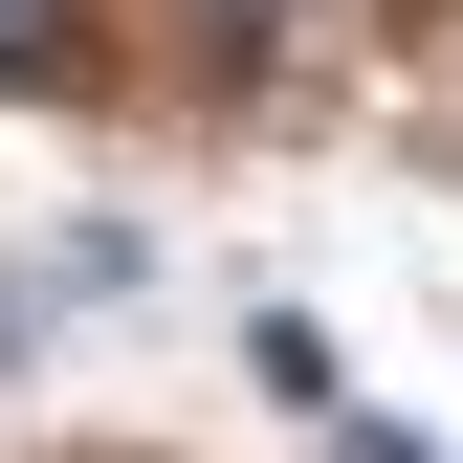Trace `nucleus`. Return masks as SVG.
<instances>
[{
	"instance_id": "f03ea898",
	"label": "nucleus",
	"mask_w": 463,
	"mask_h": 463,
	"mask_svg": "<svg viewBox=\"0 0 463 463\" xmlns=\"http://www.w3.org/2000/svg\"><path fill=\"white\" fill-rule=\"evenodd\" d=\"M0 67H67V0H0Z\"/></svg>"
},
{
	"instance_id": "7ed1b4c3",
	"label": "nucleus",
	"mask_w": 463,
	"mask_h": 463,
	"mask_svg": "<svg viewBox=\"0 0 463 463\" xmlns=\"http://www.w3.org/2000/svg\"><path fill=\"white\" fill-rule=\"evenodd\" d=\"M23 354H44V287H0V375H23Z\"/></svg>"
},
{
	"instance_id": "f257e3e1",
	"label": "nucleus",
	"mask_w": 463,
	"mask_h": 463,
	"mask_svg": "<svg viewBox=\"0 0 463 463\" xmlns=\"http://www.w3.org/2000/svg\"><path fill=\"white\" fill-rule=\"evenodd\" d=\"M331 463H441L420 420H375V397H354V420H331Z\"/></svg>"
}]
</instances>
